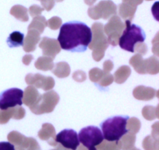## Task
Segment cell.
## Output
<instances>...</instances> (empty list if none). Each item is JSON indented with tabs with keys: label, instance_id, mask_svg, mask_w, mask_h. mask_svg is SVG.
<instances>
[{
	"label": "cell",
	"instance_id": "cell-1",
	"mask_svg": "<svg viewBox=\"0 0 159 150\" xmlns=\"http://www.w3.org/2000/svg\"><path fill=\"white\" fill-rule=\"evenodd\" d=\"M93 40V32L88 25L80 21H70L60 28L57 41L61 49L71 52H83Z\"/></svg>",
	"mask_w": 159,
	"mask_h": 150
},
{
	"label": "cell",
	"instance_id": "cell-2",
	"mask_svg": "<svg viewBox=\"0 0 159 150\" xmlns=\"http://www.w3.org/2000/svg\"><path fill=\"white\" fill-rule=\"evenodd\" d=\"M129 116H114L107 118L100 124L104 139L109 142H118L128 132L127 129Z\"/></svg>",
	"mask_w": 159,
	"mask_h": 150
},
{
	"label": "cell",
	"instance_id": "cell-3",
	"mask_svg": "<svg viewBox=\"0 0 159 150\" xmlns=\"http://www.w3.org/2000/svg\"><path fill=\"white\" fill-rule=\"evenodd\" d=\"M126 27L119 39V45L122 49L133 53L138 43L145 40L146 34L138 25L132 24L130 20H126Z\"/></svg>",
	"mask_w": 159,
	"mask_h": 150
},
{
	"label": "cell",
	"instance_id": "cell-4",
	"mask_svg": "<svg viewBox=\"0 0 159 150\" xmlns=\"http://www.w3.org/2000/svg\"><path fill=\"white\" fill-rule=\"evenodd\" d=\"M79 143L88 150H96V146L103 142V135L100 129L96 126H88L81 129L79 135Z\"/></svg>",
	"mask_w": 159,
	"mask_h": 150
},
{
	"label": "cell",
	"instance_id": "cell-5",
	"mask_svg": "<svg viewBox=\"0 0 159 150\" xmlns=\"http://www.w3.org/2000/svg\"><path fill=\"white\" fill-rule=\"evenodd\" d=\"M23 91L18 88H11L0 93V110L21 106L23 104Z\"/></svg>",
	"mask_w": 159,
	"mask_h": 150
},
{
	"label": "cell",
	"instance_id": "cell-6",
	"mask_svg": "<svg viewBox=\"0 0 159 150\" xmlns=\"http://www.w3.org/2000/svg\"><path fill=\"white\" fill-rule=\"evenodd\" d=\"M55 141L66 149L71 150H76L80 144L78 133L73 129L62 130L56 135Z\"/></svg>",
	"mask_w": 159,
	"mask_h": 150
},
{
	"label": "cell",
	"instance_id": "cell-7",
	"mask_svg": "<svg viewBox=\"0 0 159 150\" xmlns=\"http://www.w3.org/2000/svg\"><path fill=\"white\" fill-rule=\"evenodd\" d=\"M24 43V34L20 31H14L9 34L7 39V45L9 48L23 46Z\"/></svg>",
	"mask_w": 159,
	"mask_h": 150
},
{
	"label": "cell",
	"instance_id": "cell-8",
	"mask_svg": "<svg viewBox=\"0 0 159 150\" xmlns=\"http://www.w3.org/2000/svg\"><path fill=\"white\" fill-rule=\"evenodd\" d=\"M0 150H16L15 146L9 142H0Z\"/></svg>",
	"mask_w": 159,
	"mask_h": 150
},
{
	"label": "cell",
	"instance_id": "cell-9",
	"mask_svg": "<svg viewBox=\"0 0 159 150\" xmlns=\"http://www.w3.org/2000/svg\"><path fill=\"white\" fill-rule=\"evenodd\" d=\"M42 3H43V5L47 9H51L52 6H54V1L53 0H43Z\"/></svg>",
	"mask_w": 159,
	"mask_h": 150
},
{
	"label": "cell",
	"instance_id": "cell-10",
	"mask_svg": "<svg viewBox=\"0 0 159 150\" xmlns=\"http://www.w3.org/2000/svg\"><path fill=\"white\" fill-rule=\"evenodd\" d=\"M95 1H96V0H85V2L88 3L89 5H91V4H93Z\"/></svg>",
	"mask_w": 159,
	"mask_h": 150
}]
</instances>
